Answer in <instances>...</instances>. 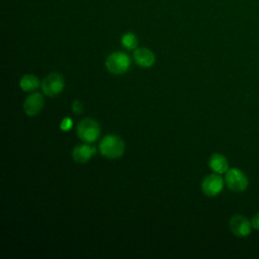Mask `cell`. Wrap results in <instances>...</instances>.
<instances>
[{"instance_id":"cell-1","label":"cell","mask_w":259,"mask_h":259,"mask_svg":"<svg viewBox=\"0 0 259 259\" xmlns=\"http://www.w3.org/2000/svg\"><path fill=\"white\" fill-rule=\"evenodd\" d=\"M100 153L109 159H116L124 152V143L116 135H107L99 143Z\"/></svg>"},{"instance_id":"cell-2","label":"cell","mask_w":259,"mask_h":259,"mask_svg":"<svg viewBox=\"0 0 259 259\" xmlns=\"http://www.w3.org/2000/svg\"><path fill=\"white\" fill-rule=\"evenodd\" d=\"M77 135L82 141L93 143L100 135L99 124L92 118H84L77 125Z\"/></svg>"},{"instance_id":"cell-3","label":"cell","mask_w":259,"mask_h":259,"mask_svg":"<svg viewBox=\"0 0 259 259\" xmlns=\"http://www.w3.org/2000/svg\"><path fill=\"white\" fill-rule=\"evenodd\" d=\"M131 65V60L128 56L121 52H115L109 55L106 59L105 66L110 73L122 74L127 71Z\"/></svg>"},{"instance_id":"cell-4","label":"cell","mask_w":259,"mask_h":259,"mask_svg":"<svg viewBox=\"0 0 259 259\" xmlns=\"http://www.w3.org/2000/svg\"><path fill=\"white\" fill-rule=\"evenodd\" d=\"M225 182L229 189L235 192H241L248 186L247 176L238 168H232L226 172Z\"/></svg>"},{"instance_id":"cell-5","label":"cell","mask_w":259,"mask_h":259,"mask_svg":"<svg viewBox=\"0 0 259 259\" xmlns=\"http://www.w3.org/2000/svg\"><path fill=\"white\" fill-rule=\"evenodd\" d=\"M64 85L65 84L62 75L58 73H52L44 79L41 83V88L46 95L53 97L62 92Z\"/></svg>"},{"instance_id":"cell-6","label":"cell","mask_w":259,"mask_h":259,"mask_svg":"<svg viewBox=\"0 0 259 259\" xmlns=\"http://www.w3.org/2000/svg\"><path fill=\"white\" fill-rule=\"evenodd\" d=\"M230 230L236 237H246L251 233L252 224L242 214H236L230 219Z\"/></svg>"},{"instance_id":"cell-7","label":"cell","mask_w":259,"mask_h":259,"mask_svg":"<svg viewBox=\"0 0 259 259\" xmlns=\"http://www.w3.org/2000/svg\"><path fill=\"white\" fill-rule=\"evenodd\" d=\"M223 187L224 180L218 173L207 175L201 183V189L203 193L207 196L218 195L223 190Z\"/></svg>"},{"instance_id":"cell-8","label":"cell","mask_w":259,"mask_h":259,"mask_svg":"<svg viewBox=\"0 0 259 259\" xmlns=\"http://www.w3.org/2000/svg\"><path fill=\"white\" fill-rule=\"evenodd\" d=\"M44 103H45V100L42 95L40 93H33L25 99L23 108L27 115L34 116L38 114L39 111L42 109Z\"/></svg>"},{"instance_id":"cell-9","label":"cell","mask_w":259,"mask_h":259,"mask_svg":"<svg viewBox=\"0 0 259 259\" xmlns=\"http://www.w3.org/2000/svg\"><path fill=\"white\" fill-rule=\"evenodd\" d=\"M96 153V148L88 145H79L73 149V159L77 163H86Z\"/></svg>"},{"instance_id":"cell-10","label":"cell","mask_w":259,"mask_h":259,"mask_svg":"<svg viewBox=\"0 0 259 259\" xmlns=\"http://www.w3.org/2000/svg\"><path fill=\"white\" fill-rule=\"evenodd\" d=\"M134 57L138 65L144 68H149L155 63V55L149 49L146 48L138 49L134 53Z\"/></svg>"},{"instance_id":"cell-11","label":"cell","mask_w":259,"mask_h":259,"mask_svg":"<svg viewBox=\"0 0 259 259\" xmlns=\"http://www.w3.org/2000/svg\"><path fill=\"white\" fill-rule=\"evenodd\" d=\"M208 165L210 169L218 173V174H223L226 173L229 170V164L227 158L222 155V154H213L209 158Z\"/></svg>"},{"instance_id":"cell-12","label":"cell","mask_w":259,"mask_h":259,"mask_svg":"<svg viewBox=\"0 0 259 259\" xmlns=\"http://www.w3.org/2000/svg\"><path fill=\"white\" fill-rule=\"evenodd\" d=\"M19 85L23 91H32L39 86V80L34 75H24L21 77Z\"/></svg>"},{"instance_id":"cell-13","label":"cell","mask_w":259,"mask_h":259,"mask_svg":"<svg viewBox=\"0 0 259 259\" xmlns=\"http://www.w3.org/2000/svg\"><path fill=\"white\" fill-rule=\"evenodd\" d=\"M121 42L123 45V47H125L128 50L135 49L138 45V39L136 37L135 34L133 33H126L121 37Z\"/></svg>"},{"instance_id":"cell-14","label":"cell","mask_w":259,"mask_h":259,"mask_svg":"<svg viewBox=\"0 0 259 259\" xmlns=\"http://www.w3.org/2000/svg\"><path fill=\"white\" fill-rule=\"evenodd\" d=\"M72 125H73L72 119H71L70 117H65V118L62 120V122H61V124H60V127H61L62 131H69V130L72 127Z\"/></svg>"},{"instance_id":"cell-15","label":"cell","mask_w":259,"mask_h":259,"mask_svg":"<svg viewBox=\"0 0 259 259\" xmlns=\"http://www.w3.org/2000/svg\"><path fill=\"white\" fill-rule=\"evenodd\" d=\"M72 110H73L74 113L80 114L83 111V104L80 101H78V100L74 101L73 104H72Z\"/></svg>"},{"instance_id":"cell-16","label":"cell","mask_w":259,"mask_h":259,"mask_svg":"<svg viewBox=\"0 0 259 259\" xmlns=\"http://www.w3.org/2000/svg\"><path fill=\"white\" fill-rule=\"evenodd\" d=\"M251 224H252V228L259 231V212H257L255 215H253V218L251 220Z\"/></svg>"}]
</instances>
